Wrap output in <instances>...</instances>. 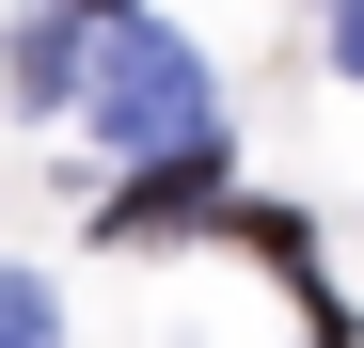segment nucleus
<instances>
[{
  "instance_id": "obj_1",
  "label": "nucleus",
  "mask_w": 364,
  "mask_h": 348,
  "mask_svg": "<svg viewBox=\"0 0 364 348\" xmlns=\"http://www.w3.org/2000/svg\"><path fill=\"white\" fill-rule=\"evenodd\" d=\"M80 127H95V143H127V158L222 143V80H206V48H174V32H143V16H111L95 80H80Z\"/></svg>"
},
{
  "instance_id": "obj_2",
  "label": "nucleus",
  "mask_w": 364,
  "mask_h": 348,
  "mask_svg": "<svg viewBox=\"0 0 364 348\" xmlns=\"http://www.w3.org/2000/svg\"><path fill=\"white\" fill-rule=\"evenodd\" d=\"M206 190H222V143H174V158L143 174V190H127V206L95 222V238H111V254H159L174 222H206Z\"/></svg>"
},
{
  "instance_id": "obj_3",
  "label": "nucleus",
  "mask_w": 364,
  "mask_h": 348,
  "mask_svg": "<svg viewBox=\"0 0 364 348\" xmlns=\"http://www.w3.org/2000/svg\"><path fill=\"white\" fill-rule=\"evenodd\" d=\"M0 348H48V285L32 269H0Z\"/></svg>"
},
{
  "instance_id": "obj_4",
  "label": "nucleus",
  "mask_w": 364,
  "mask_h": 348,
  "mask_svg": "<svg viewBox=\"0 0 364 348\" xmlns=\"http://www.w3.org/2000/svg\"><path fill=\"white\" fill-rule=\"evenodd\" d=\"M333 64H348V80H364V0H348V16H333Z\"/></svg>"
},
{
  "instance_id": "obj_5",
  "label": "nucleus",
  "mask_w": 364,
  "mask_h": 348,
  "mask_svg": "<svg viewBox=\"0 0 364 348\" xmlns=\"http://www.w3.org/2000/svg\"><path fill=\"white\" fill-rule=\"evenodd\" d=\"M95 16H127V0H95Z\"/></svg>"
}]
</instances>
